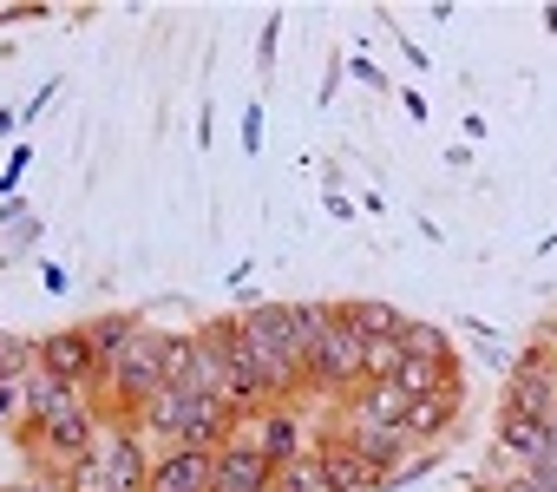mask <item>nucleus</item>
Segmentation results:
<instances>
[{
  "mask_svg": "<svg viewBox=\"0 0 557 492\" xmlns=\"http://www.w3.org/2000/svg\"><path fill=\"white\" fill-rule=\"evenodd\" d=\"M302 374H309V407H348L368 388V342H361V329H348L335 316V329L309 348Z\"/></svg>",
  "mask_w": 557,
  "mask_h": 492,
  "instance_id": "nucleus-1",
  "label": "nucleus"
},
{
  "mask_svg": "<svg viewBox=\"0 0 557 492\" xmlns=\"http://www.w3.org/2000/svg\"><path fill=\"white\" fill-rule=\"evenodd\" d=\"M236 440L256 446V453H269L275 466H296L309 453V440H315V407L309 401H275V407L236 420Z\"/></svg>",
  "mask_w": 557,
  "mask_h": 492,
  "instance_id": "nucleus-2",
  "label": "nucleus"
},
{
  "mask_svg": "<svg viewBox=\"0 0 557 492\" xmlns=\"http://www.w3.org/2000/svg\"><path fill=\"white\" fill-rule=\"evenodd\" d=\"M40 368H47V374H53L60 388H73V394H92V401H106V355L92 348L86 322L47 329V335H40Z\"/></svg>",
  "mask_w": 557,
  "mask_h": 492,
  "instance_id": "nucleus-3",
  "label": "nucleus"
},
{
  "mask_svg": "<svg viewBox=\"0 0 557 492\" xmlns=\"http://www.w3.org/2000/svg\"><path fill=\"white\" fill-rule=\"evenodd\" d=\"M92 459L125 485V492H145V479H151V446H145V427L138 420H106V433H99V446H92Z\"/></svg>",
  "mask_w": 557,
  "mask_h": 492,
  "instance_id": "nucleus-4",
  "label": "nucleus"
},
{
  "mask_svg": "<svg viewBox=\"0 0 557 492\" xmlns=\"http://www.w3.org/2000/svg\"><path fill=\"white\" fill-rule=\"evenodd\" d=\"M492 459L511 466V472H537V466H550V459H557L550 427H544V420H524V414H498V420H492Z\"/></svg>",
  "mask_w": 557,
  "mask_h": 492,
  "instance_id": "nucleus-5",
  "label": "nucleus"
},
{
  "mask_svg": "<svg viewBox=\"0 0 557 492\" xmlns=\"http://www.w3.org/2000/svg\"><path fill=\"white\" fill-rule=\"evenodd\" d=\"M145 492H216V453H197V446H164V453L151 459Z\"/></svg>",
  "mask_w": 557,
  "mask_h": 492,
  "instance_id": "nucleus-6",
  "label": "nucleus"
},
{
  "mask_svg": "<svg viewBox=\"0 0 557 492\" xmlns=\"http://www.w3.org/2000/svg\"><path fill=\"white\" fill-rule=\"evenodd\" d=\"M459 414H466V388L413 401V414H407V440H413V453H446V440H453Z\"/></svg>",
  "mask_w": 557,
  "mask_h": 492,
  "instance_id": "nucleus-7",
  "label": "nucleus"
},
{
  "mask_svg": "<svg viewBox=\"0 0 557 492\" xmlns=\"http://www.w3.org/2000/svg\"><path fill=\"white\" fill-rule=\"evenodd\" d=\"M275 479H283V466L243 440H230L216 453V492H275Z\"/></svg>",
  "mask_w": 557,
  "mask_h": 492,
  "instance_id": "nucleus-8",
  "label": "nucleus"
},
{
  "mask_svg": "<svg viewBox=\"0 0 557 492\" xmlns=\"http://www.w3.org/2000/svg\"><path fill=\"white\" fill-rule=\"evenodd\" d=\"M498 414H524V420H557V374H537V368H511L505 388H498Z\"/></svg>",
  "mask_w": 557,
  "mask_h": 492,
  "instance_id": "nucleus-9",
  "label": "nucleus"
},
{
  "mask_svg": "<svg viewBox=\"0 0 557 492\" xmlns=\"http://www.w3.org/2000/svg\"><path fill=\"white\" fill-rule=\"evenodd\" d=\"M348 427H407V414H413V394L400 388V381H368L348 407Z\"/></svg>",
  "mask_w": 557,
  "mask_h": 492,
  "instance_id": "nucleus-10",
  "label": "nucleus"
},
{
  "mask_svg": "<svg viewBox=\"0 0 557 492\" xmlns=\"http://www.w3.org/2000/svg\"><path fill=\"white\" fill-rule=\"evenodd\" d=\"M342 322L361 329V342H400L413 316L394 309V303H381V296H342Z\"/></svg>",
  "mask_w": 557,
  "mask_h": 492,
  "instance_id": "nucleus-11",
  "label": "nucleus"
},
{
  "mask_svg": "<svg viewBox=\"0 0 557 492\" xmlns=\"http://www.w3.org/2000/svg\"><path fill=\"white\" fill-rule=\"evenodd\" d=\"M400 348H407V361H433V368H446V361H459V348H453V329L446 322H407V335H400Z\"/></svg>",
  "mask_w": 557,
  "mask_h": 492,
  "instance_id": "nucleus-12",
  "label": "nucleus"
},
{
  "mask_svg": "<svg viewBox=\"0 0 557 492\" xmlns=\"http://www.w3.org/2000/svg\"><path fill=\"white\" fill-rule=\"evenodd\" d=\"M348 433H355V446H361L381 472H394V466H407V459H413L407 427H348Z\"/></svg>",
  "mask_w": 557,
  "mask_h": 492,
  "instance_id": "nucleus-13",
  "label": "nucleus"
},
{
  "mask_svg": "<svg viewBox=\"0 0 557 492\" xmlns=\"http://www.w3.org/2000/svg\"><path fill=\"white\" fill-rule=\"evenodd\" d=\"M34 368H40V335L0 329V388H21V381H27Z\"/></svg>",
  "mask_w": 557,
  "mask_h": 492,
  "instance_id": "nucleus-14",
  "label": "nucleus"
},
{
  "mask_svg": "<svg viewBox=\"0 0 557 492\" xmlns=\"http://www.w3.org/2000/svg\"><path fill=\"white\" fill-rule=\"evenodd\" d=\"M138 329H145V316H138V309H106V316H92V322H86V335H92V348H99L106 361H112Z\"/></svg>",
  "mask_w": 557,
  "mask_h": 492,
  "instance_id": "nucleus-15",
  "label": "nucleus"
},
{
  "mask_svg": "<svg viewBox=\"0 0 557 492\" xmlns=\"http://www.w3.org/2000/svg\"><path fill=\"white\" fill-rule=\"evenodd\" d=\"M66 394H73V388H60V381H53L47 368H34V374L21 381V407H27V420H47V414H53V407H60Z\"/></svg>",
  "mask_w": 557,
  "mask_h": 492,
  "instance_id": "nucleus-16",
  "label": "nucleus"
},
{
  "mask_svg": "<svg viewBox=\"0 0 557 492\" xmlns=\"http://www.w3.org/2000/svg\"><path fill=\"white\" fill-rule=\"evenodd\" d=\"M275 492H335V479H329V466H322L315 453H302L296 466H283V479H275Z\"/></svg>",
  "mask_w": 557,
  "mask_h": 492,
  "instance_id": "nucleus-17",
  "label": "nucleus"
},
{
  "mask_svg": "<svg viewBox=\"0 0 557 492\" xmlns=\"http://www.w3.org/2000/svg\"><path fill=\"white\" fill-rule=\"evenodd\" d=\"M60 479H66V492H125V485H119L99 459H79V466H66Z\"/></svg>",
  "mask_w": 557,
  "mask_h": 492,
  "instance_id": "nucleus-18",
  "label": "nucleus"
},
{
  "mask_svg": "<svg viewBox=\"0 0 557 492\" xmlns=\"http://www.w3.org/2000/svg\"><path fill=\"white\" fill-rule=\"evenodd\" d=\"M27 164H34V145H14V151H8V164H0V204H14V197H21Z\"/></svg>",
  "mask_w": 557,
  "mask_h": 492,
  "instance_id": "nucleus-19",
  "label": "nucleus"
},
{
  "mask_svg": "<svg viewBox=\"0 0 557 492\" xmlns=\"http://www.w3.org/2000/svg\"><path fill=\"white\" fill-rule=\"evenodd\" d=\"M275 47H283V14H269L256 27V73H275Z\"/></svg>",
  "mask_w": 557,
  "mask_h": 492,
  "instance_id": "nucleus-20",
  "label": "nucleus"
},
{
  "mask_svg": "<svg viewBox=\"0 0 557 492\" xmlns=\"http://www.w3.org/2000/svg\"><path fill=\"white\" fill-rule=\"evenodd\" d=\"M262 132H269V119H262V99H249V106H243V125H236V138H243V158H256V151H262Z\"/></svg>",
  "mask_w": 557,
  "mask_h": 492,
  "instance_id": "nucleus-21",
  "label": "nucleus"
},
{
  "mask_svg": "<svg viewBox=\"0 0 557 492\" xmlns=\"http://www.w3.org/2000/svg\"><path fill=\"white\" fill-rule=\"evenodd\" d=\"M40 230H47V217L34 210L21 230H8V243H0V263H8V257H21V250H34V243H40Z\"/></svg>",
  "mask_w": 557,
  "mask_h": 492,
  "instance_id": "nucleus-22",
  "label": "nucleus"
},
{
  "mask_svg": "<svg viewBox=\"0 0 557 492\" xmlns=\"http://www.w3.org/2000/svg\"><path fill=\"white\" fill-rule=\"evenodd\" d=\"M0 492H66V479H60V472H40V466H34V472L8 479V485H0Z\"/></svg>",
  "mask_w": 557,
  "mask_h": 492,
  "instance_id": "nucleus-23",
  "label": "nucleus"
},
{
  "mask_svg": "<svg viewBox=\"0 0 557 492\" xmlns=\"http://www.w3.org/2000/svg\"><path fill=\"white\" fill-rule=\"evenodd\" d=\"M21 21H47V0H0V27H21Z\"/></svg>",
  "mask_w": 557,
  "mask_h": 492,
  "instance_id": "nucleus-24",
  "label": "nucleus"
},
{
  "mask_svg": "<svg viewBox=\"0 0 557 492\" xmlns=\"http://www.w3.org/2000/svg\"><path fill=\"white\" fill-rule=\"evenodd\" d=\"M342 73H348V60H329V73H322V86H315V106H322V112L335 106V93H342Z\"/></svg>",
  "mask_w": 557,
  "mask_h": 492,
  "instance_id": "nucleus-25",
  "label": "nucleus"
},
{
  "mask_svg": "<svg viewBox=\"0 0 557 492\" xmlns=\"http://www.w3.org/2000/svg\"><path fill=\"white\" fill-rule=\"evenodd\" d=\"M53 99H60V79H47V86H40V93H34L27 106H14V112H21V125H34V119H40V112H47Z\"/></svg>",
  "mask_w": 557,
  "mask_h": 492,
  "instance_id": "nucleus-26",
  "label": "nucleus"
},
{
  "mask_svg": "<svg viewBox=\"0 0 557 492\" xmlns=\"http://www.w3.org/2000/svg\"><path fill=\"white\" fill-rule=\"evenodd\" d=\"M348 73H355L361 86H374V93H387V73H381L374 60H361V53H355V60H348Z\"/></svg>",
  "mask_w": 557,
  "mask_h": 492,
  "instance_id": "nucleus-27",
  "label": "nucleus"
},
{
  "mask_svg": "<svg viewBox=\"0 0 557 492\" xmlns=\"http://www.w3.org/2000/svg\"><path fill=\"white\" fill-rule=\"evenodd\" d=\"M322 204H329L335 223H355V197H348V190H322Z\"/></svg>",
  "mask_w": 557,
  "mask_h": 492,
  "instance_id": "nucleus-28",
  "label": "nucleus"
},
{
  "mask_svg": "<svg viewBox=\"0 0 557 492\" xmlns=\"http://www.w3.org/2000/svg\"><path fill=\"white\" fill-rule=\"evenodd\" d=\"M21 388H0V427H21Z\"/></svg>",
  "mask_w": 557,
  "mask_h": 492,
  "instance_id": "nucleus-29",
  "label": "nucleus"
},
{
  "mask_svg": "<svg viewBox=\"0 0 557 492\" xmlns=\"http://www.w3.org/2000/svg\"><path fill=\"white\" fill-rule=\"evenodd\" d=\"M387 27H394V21H387ZM394 40H400V53H407V66H433V60H426V47H420V40H407L400 27H394Z\"/></svg>",
  "mask_w": 557,
  "mask_h": 492,
  "instance_id": "nucleus-30",
  "label": "nucleus"
},
{
  "mask_svg": "<svg viewBox=\"0 0 557 492\" xmlns=\"http://www.w3.org/2000/svg\"><path fill=\"white\" fill-rule=\"evenodd\" d=\"M400 106H407V119H413V125H426V119H433V112H426V93H413V86L400 93Z\"/></svg>",
  "mask_w": 557,
  "mask_h": 492,
  "instance_id": "nucleus-31",
  "label": "nucleus"
},
{
  "mask_svg": "<svg viewBox=\"0 0 557 492\" xmlns=\"http://www.w3.org/2000/svg\"><path fill=\"white\" fill-rule=\"evenodd\" d=\"M40 283H47V290H53V296H66V290H73V276H66V270H60V263H40Z\"/></svg>",
  "mask_w": 557,
  "mask_h": 492,
  "instance_id": "nucleus-32",
  "label": "nucleus"
},
{
  "mask_svg": "<svg viewBox=\"0 0 557 492\" xmlns=\"http://www.w3.org/2000/svg\"><path fill=\"white\" fill-rule=\"evenodd\" d=\"M249 276H256V257H243V263H236V270H230V276H223V283H230V290H236V296H243V290H249Z\"/></svg>",
  "mask_w": 557,
  "mask_h": 492,
  "instance_id": "nucleus-33",
  "label": "nucleus"
},
{
  "mask_svg": "<svg viewBox=\"0 0 557 492\" xmlns=\"http://www.w3.org/2000/svg\"><path fill=\"white\" fill-rule=\"evenodd\" d=\"M537 492H557V459H550V466H537Z\"/></svg>",
  "mask_w": 557,
  "mask_h": 492,
  "instance_id": "nucleus-34",
  "label": "nucleus"
},
{
  "mask_svg": "<svg viewBox=\"0 0 557 492\" xmlns=\"http://www.w3.org/2000/svg\"><path fill=\"white\" fill-rule=\"evenodd\" d=\"M21 132V112H0V138H14Z\"/></svg>",
  "mask_w": 557,
  "mask_h": 492,
  "instance_id": "nucleus-35",
  "label": "nucleus"
},
{
  "mask_svg": "<svg viewBox=\"0 0 557 492\" xmlns=\"http://www.w3.org/2000/svg\"><path fill=\"white\" fill-rule=\"evenodd\" d=\"M537 21H544V34H550V40H557V8H544V14H537Z\"/></svg>",
  "mask_w": 557,
  "mask_h": 492,
  "instance_id": "nucleus-36",
  "label": "nucleus"
},
{
  "mask_svg": "<svg viewBox=\"0 0 557 492\" xmlns=\"http://www.w3.org/2000/svg\"><path fill=\"white\" fill-rule=\"evenodd\" d=\"M537 335H550V342H557V316H550V322H544V329H537Z\"/></svg>",
  "mask_w": 557,
  "mask_h": 492,
  "instance_id": "nucleus-37",
  "label": "nucleus"
},
{
  "mask_svg": "<svg viewBox=\"0 0 557 492\" xmlns=\"http://www.w3.org/2000/svg\"><path fill=\"white\" fill-rule=\"evenodd\" d=\"M550 446H557V420H550Z\"/></svg>",
  "mask_w": 557,
  "mask_h": 492,
  "instance_id": "nucleus-38",
  "label": "nucleus"
}]
</instances>
